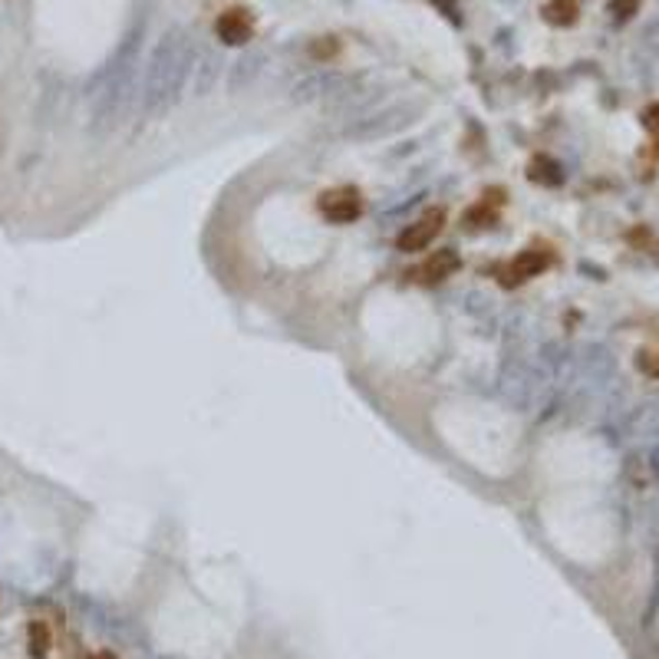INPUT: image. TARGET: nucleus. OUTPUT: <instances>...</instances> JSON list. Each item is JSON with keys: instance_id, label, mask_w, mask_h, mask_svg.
I'll return each instance as SVG.
<instances>
[{"instance_id": "obj_5", "label": "nucleus", "mask_w": 659, "mask_h": 659, "mask_svg": "<svg viewBox=\"0 0 659 659\" xmlns=\"http://www.w3.org/2000/svg\"><path fill=\"white\" fill-rule=\"evenodd\" d=\"M452 271H458L455 251H438L436 257H432V261H426V267H422L426 281H442V277H448Z\"/></svg>"}, {"instance_id": "obj_10", "label": "nucleus", "mask_w": 659, "mask_h": 659, "mask_svg": "<svg viewBox=\"0 0 659 659\" xmlns=\"http://www.w3.org/2000/svg\"><path fill=\"white\" fill-rule=\"evenodd\" d=\"M643 366H646L653 376H659V360H646V356H643Z\"/></svg>"}, {"instance_id": "obj_9", "label": "nucleus", "mask_w": 659, "mask_h": 659, "mask_svg": "<svg viewBox=\"0 0 659 659\" xmlns=\"http://www.w3.org/2000/svg\"><path fill=\"white\" fill-rule=\"evenodd\" d=\"M643 119H646V126H649V129H659V106H653V109H646V116H643Z\"/></svg>"}, {"instance_id": "obj_4", "label": "nucleus", "mask_w": 659, "mask_h": 659, "mask_svg": "<svg viewBox=\"0 0 659 659\" xmlns=\"http://www.w3.org/2000/svg\"><path fill=\"white\" fill-rule=\"evenodd\" d=\"M551 264V254L538 251V247H527V251H521L511 261V277L515 281H531V277H538L541 271H548Z\"/></svg>"}, {"instance_id": "obj_1", "label": "nucleus", "mask_w": 659, "mask_h": 659, "mask_svg": "<svg viewBox=\"0 0 659 659\" xmlns=\"http://www.w3.org/2000/svg\"><path fill=\"white\" fill-rule=\"evenodd\" d=\"M320 214L334 224H350L363 214V198L353 188H334L320 195Z\"/></svg>"}, {"instance_id": "obj_11", "label": "nucleus", "mask_w": 659, "mask_h": 659, "mask_svg": "<svg viewBox=\"0 0 659 659\" xmlns=\"http://www.w3.org/2000/svg\"><path fill=\"white\" fill-rule=\"evenodd\" d=\"M92 659H116V656H112V653H96Z\"/></svg>"}, {"instance_id": "obj_2", "label": "nucleus", "mask_w": 659, "mask_h": 659, "mask_svg": "<svg viewBox=\"0 0 659 659\" xmlns=\"http://www.w3.org/2000/svg\"><path fill=\"white\" fill-rule=\"evenodd\" d=\"M442 224H446V214H442V212H429L426 218H419L416 224H409L406 231L399 234V241H395V244H399V251H406V254L426 251L429 244L438 238Z\"/></svg>"}, {"instance_id": "obj_3", "label": "nucleus", "mask_w": 659, "mask_h": 659, "mask_svg": "<svg viewBox=\"0 0 659 659\" xmlns=\"http://www.w3.org/2000/svg\"><path fill=\"white\" fill-rule=\"evenodd\" d=\"M251 17L244 11H228L218 17V37L224 43H231V47H241V43L251 40Z\"/></svg>"}, {"instance_id": "obj_8", "label": "nucleus", "mask_w": 659, "mask_h": 659, "mask_svg": "<svg viewBox=\"0 0 659 659\" xmlns=\"http://www.w3.org/2000/svg\"><path fill=\"white\" fill-rule=\"evenodd\" d=\"M633 11H637V0H613V13H617L620 21H623V17H629Z\"/></svg>"}, {"instance_id": "obj_6", "label": "nucleus", "mask_w": 659, "mask_h": 659, "mask_svg": "<svg viewBox=\"0 0 659 659\" xmlns=\"http://www.w3.org/2000/svg\"><path fill=\"white\" fill-rule=\"evenodd\" d=\"M544 21L554 23V27H570V23L577 21L574 0H551L548 7H544Z\"/></svg>"}, {"instance_id": "obj_7", "label": "nucleus", "mask_w": 659, "mask_h": 659, "mask_svg": "<svg viewBox=\"0 0 659 659\" xmlns=\"http://www.w3.org/2000/svg\"><path fill=\"white\" fill-rule=\"evenodd\" d=\"M27 639H30V656L47 659V653H50V629H47V623L33 620L30 627H27Z\"/></svg>"}]
</instances>
